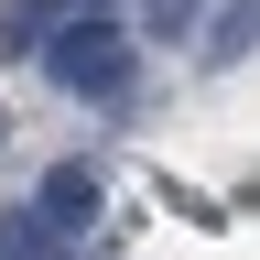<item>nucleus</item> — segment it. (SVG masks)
I'll return each mask as SVG.
<instances>
[{
  "label": "nucleus",
  "instance_id": "5",
  "mask_svg": "<svg viewBox=\"0 0 260 260\" xmlns=\"http://www.w3.org/2000/svg\"><path fill=\"white\" fill-rule=\"evenodd\" d=\"M0 260H65V239L44 228V206H11V217H0Z\"/></svg>",
  "mask_w": 260,
  "mask_h": 260
},
{
  "label": "nucleus",
  "instance_id": "3",
  "mask_svg": "<svg viewBox=\"0 0 260 260\" xmlns=\"http://www.w3.org/2000/svg\"><path fill=\"white\" fill-rule=\"evenodd\" d=\"M32 206H44V228H54V239H65V228H98V206H109V174H98V162H54Z\"/></svg>",
  "mask_w": 260,
  "mask_h": 260
},
{
  "label": "nucleus",
  "instance_id": "6",
  "mask_svg": "<svg viewBox=\"0 0 260 260\" xmlns=\"http://www.w3.org/2000/svg\"><path fill=\"white\" fill-rule=\"evenodd\" d=\"M195 11H206V0H152V32H162V44H174V32H184Z\"/></svg>",
  "mask_w": 260,
  "mask_h": 260
},
{
  "label": "nucleus",
  "instance_id": "2",
  "mask_svg": "<svg viewBox=\"0 0 260 260\" xmlns=\"http://www.w3.org/2000/svg\"><path fill=\"white\" fill-rule=\"evenodd\" d=\"M87 11H130V0H0V65H44V44Z\"/></svg>",
  "mask_w": 260,
  "mask_h": 260
},
{
  "label": "nucleus",
  "instance_id": "4",
  "mask_svg": "<svg viewBox=\"0 0 260 260\" xmlns=\"http://www.w3.org/2000/svg\"><path fill=\"white\" fill-rule=\"evenodd\" d=\"M249 44H260V0H228V11L206 22V65H239Z\"/></svg>",
  "mask_w": 260,
  "mask_h": 260
},
{
  "label": "nucleus",
  "instance_id": "1",
  "mask_svg": "<svg viewBox=\"0 0 260 260\" xmlns=\"http://www.w3.org/2000/svg\"><path fill=\"white\" fill-rule=\"evenodd\" d=\"M44 76L65 98H98V109H119L130 76H141V32H130L119 11H87V22H65L54 44H44Z\"/></svg>",
  "mask_w": 260,
  "mask_h": 260
}]
</instances>
